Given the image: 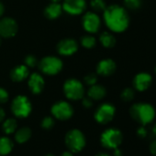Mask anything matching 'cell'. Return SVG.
<instances>
[{"label":"cell","instance_id":"cell-41","mask_svg":"<svg viewBox=\"0 0 156 156\" xmlns=\"http://www.w3.org/2000/svg\"><path fill=\"white\" fill-rule=\"evenodd\" d=\"M62 0H51V2H61Z\"/></svg>","mask_w":156,"mask_h":156},{"label":"cell","instance_id":"cell-8","mask_svg":"<svg viewBox=\"0 0 156 156\" xmlns=\"http://www.w3.org/2000/svg\"><path fill=\"white\" fill-rule=\"evenodd\" d=\"M82 27L88 34L97 33L101 27V18L94 11L86 12L82 16Z\"/></svg>","mask_w":156,"mask_h":156},{"label":"cell","instance_id":"cell-33","mask_svg":"<svg viewBox=\"0 0 156 156\" xmlns=\"http://www.w3.org/2000/svg\"><path fill=\"white\" fill-rule=\"evenodd\" d=\"M137 133H138V135H139L140 137H145V136L147 135V132H146V130L144 129V127L139 128L138 131H137Z\"/></svg>","mask_w":156,"mask_h":156},{"label":"cell","instance_id":"cell-16","mask_svg":"<svg viewBox=\"0 0 156 156\" xmlns=\"http://www.w3.org/2000/svg\"><path fill=\"white\" fill-rule=\"evenodd\" d=\"M153 82V77L147 72H140L133 79V86L139 91L146 90Z\"/></svg>","mask_w":156,"mask_h":156},{"label":"cell","instance_id":"cell-34","mask_svg":"<svg viewBox=\"0 0 156 156\" xmlns=\"http://www.w3.org/2000/svg\"><path fill=\"white\" fill-rule=\"evenodd\" d=\"M150 151H151V153H152L154 155L156 156V140L155 141H154V142L151 144V145H150Z\"/></svg>","mask_w":156,"mask_h":156},{"label":"cell","instance_id":"cell-29","mask_svg":"<svg viewBox=\"0 0 156 156\" xmlns=\"http://www.w3.org/2000/svg\"><path fill=\"white\" fill-rule=\"evenodd\" d=\"M24 63H25L24 65H26L29 69V68H35L36 66H38L39 61L34 55L29 54V55L26 56V58L24 59Z\"/></svg>","mask_w":156,"mask_h":156},{"label":"cell","instance_id":"cell-32","mask_svg":"<svg viewBox=\"0 0 156 156\" xmlns=\"http://www.w3.org/2000/svg\"><path fill=\"white\" fill-rule=\"evenodd\" d=\"M82 105L84 106V108L86 109H89L93 106V100H91L89 97H83L82 98Z\"/></svg>","mask_w":156,"mask_h":156},{"label":"cell","instance_id":"cell-1","mask_svg":"<svg viewBox=\"0 0 156 156\" xmlns=\"http://www.w3.org/2000/svg\"><path fill=\"white\" fill-rule=\"evenodd\" d=\"M103 18L108 28L115 33L126 31L130 26V16L128 10L120 5H110L103 12Z\"/></svg>","mask_w":156,"mask_h":156},{"label":"cell","instance_id":"cell-22","mask_svg":"<svg viewBox=\"0 0 156 156\" xmlns=\"http://www.w3.org/2000/svg\"><path fill=\"white\" fill-rule=\"evenodd\" d=\"M13 142L6 136L0 137V156H6L9 154L13 150Z\"/></svg>","mask_w":156,"mask_h":156},{"label":"cell","instance_id":"cell-7","mask_svg":"<svg viewBox=\"0 0 156 156\" xmlns=\"http://www.w3.org/2000/svg\"><path fill=\"white\" fill-rule=\"evenodd\" d=\"M122 133L117 129H108L102 133L100 143L108 149H116L122 143Z\"/></svg>","mask_w":156,"mask_h":156},{"label":"cell","instance_id":"cell-38","mask_svg":"<svg viewBox=\"0 0 156 156\" xmlns=\"http://www.w3.org/2000/svg\"><path fill=\"white\" fill-rule=\"evenodd\" d=\"M61 156H74V155H73V153H72V152H70V151H65V152H63V153L62 154V155Z\"/></svg>","mask_w":156,"mask_h":156},{"label":"cell","instance_id":"cell-6","mask_svg":"<svg viewBox=\"0 0 156 156\" xmlns=\"http://www.w3.org/2000/svg\"><path fill=\"white\" fill-rule=\"evenodd\" d=\"M11 112L17 118L23 119L27 118L31 111H32V105L28 97L24 95H17L15 97L11 102Z\"/></svg>","mask_w":156,"mask_h":156},{"label":"cell","instance_id":"cell-31","mask_svg":"<svg viewBox=\"0 0 156 156\" xmlns=\"http://www.w3.org/2000/svg\"><path fill=\"white\" fill-rule=\"evenodd\" d=\"M9 99V94L7 90L2 87H0V104L6 103Z\"/></svg>","mask_w":156,"mask_h":156},{"label":"cell","instance_id":"cell-3","mask_svg":"<svg viewBox=\"0 0 156 156\" xmlns=\"http://www.w3.org/2000/svg\"><path fill=\"white\" fill-rule=\"evenodd\" d=\"M38 67L41 73L48 76H54L62 71L63 62L56 56H46L39 61Z\"/></svg>","mask_w":156,"mask_h":156},{"label":"cell","instance_id":"cell-17","mask_svg":"<svg viewBox=\"0 0 156 156\" xmlns=\"http://www.w3.org/2000/svg\"><path fill=\"white\" fill-rule=\"evenodd\" d=\"M10 79L14 82H21L25 80H27L29 76V69L22 64L18 65L15 68H13L10 71Z\"/></svg>","mask_w":156,"mask_h":156},{"label":"cell","instance_id":"cell-36","mask_svg":"<svg viewBox=\"0 0 156 156\" xmlns=\"http://www.w3.org/2000/svg\"><path fill=\"white\" fill-rule=\"evenodd\" d=\"M4 13H5V6H4V4L0 1V18L3 16Z\"/></svg>","mask_w":156,"mask_h":156},{"label":"cell","instance_id":"cell-40","mask_svg":"<svg viewBox=\"0 0 156 156\" xmlns=\"http://www.w3.org/2000/svg\"><path fill=\"white\" fill-rule=\"evenodd\" d=\"M153 131H154V133L156 135V123L154 124V129H153Z\"/></svg>","mask_w":156,"mask_h":156},{"label":"cell","instance_id":"cell-10","mask_svg":"<svg viewBox=\"0 0 156 156\" xmlns=\"http://www.w3.org/2000/svg\"><path fill=\"white\" fill-rule=\"evenodd\" d=\"M18 30L17 21L9 16H2L0 18V37L2 38H11L15 37Z\"/></svg>","mask_w":156,"mask_h":156},{"label":"cell","instance_id":"cell-37","mask_svg":"<svg viewBox=\"0 0 156 156\" xmlns=\"http://www.w3.org/2000/svg\"><path fill=\"white\" fill-rule=\"evenodd\" d=\"M114 150H115L114 151V156H122V153L119 148H116Z\"/></svg>","mask_w":156,"mask_h":156},{"label":"cell","instance_id":"cell-23","mask_svg":"<svg viewBox=\"0 0 156 156\" xmlns=\"http://www.w3.org/2000/svg\"><path fill=\"white\" fill-rule=\"evenodd\" d=\"M17 121L13 118L6 119V120H4V122L2 123V130H3L4 133H6L7 135L15 133V132L17 131Z\"/></svg>","mask_w":156,"mask_h":156},{"label":"cell","instance_id":"cell-20","mask_svg":"<svg viewBox=\"0 0 156 156\" xmlns=\"http://www.w3.org/2000/svg\"><path fill=\"white\" fill-rule=\"evenodd\" d=\"M31 135H32V132L29 127H21L15 132L14 138L17 144H22L27 143L30 139Z\"/></svg>","mask_w":156,"mask_h":156},{"label":"cell","instance_id":"cell-14","mask_svg":"<svg viewBox=\"0 0 156 156\" xmlns=\"http://www.w3.org/2000/svg\"><path fill=\"white\" fill-rule=\"evenodd\" d=\"M28 86L29 90L33 94L37 95L41 93L45 86V80L42 75L38 72H33L29 74L28 78Z\"/></svg>","mask_w":156,"mask_h":156},{"label":"cell","instance_id":"cell-4","mask_svg":"<svg viewBox=\"0 0 156 156\" xmlns=\"http://www.w3.org/2000/svg\"><path fill=\"white\" fill-rule=\"evenodd\" d=\"M64 143L70 152L79 153L85 148L86 140L81 131L77 129H73L67 132V133L65 134Z\"/></svg>","mask_w":156,"mask_h":156},{"label":"cell","instance_id":"cell-12","mask_svg":"<svg viewBox=\"0 0 156 156\" xmlns=\"http://www.w3.org/2000/svg\"><path fill=\"white\" fill-rule=\"evenodd\" d=\"M78 48H79L78 42L75 39L71 38V37L63 38L62 40L58 42L56 46L57 52L61 56H64V57H69V56L75 54Z\"/></svg>","mask_w":156,"mask_h":156},{"label":"cell","instance_id":"cell-5","mask_svg":"<svg viewBox=\"0 0 156 156\" xmlns=\"http://www.w3.org/2000/svg\"><path fill=\"white\" fill-rule=\"evenodd\" d=\"M63 93L71 101H79L85 96V87L77 79H68L63 83Z\"/></svg>","mask_w":156,"mask_h":156},{"label":"cell","instance_id":"cell-25","mask_svg":"<svg viewBox=\"0 0 156 156\" xmlns=\"http://www.w3.org/2000/svg\"><path fill=\"white\" fill-rule=\"evenodd\" d=\"M90 6L92 8V11L98 13V12H104V10L108 5L105 0H91Z\"/></svg>","mask_w":156,"mask_h":156},{"label":"cell","instance_id":"cell-28","mask_svg":"<svg viewBox=\"0 0 156 156\" xmlns=\"http://www.w3.org/2000/svg\"><path fill=\"white\" fill-rule=\"evenodd\" d=\"M134 95H135L134 90L131 88H126L122 90V92L120 94V98L124 101H131L133 100Z\"/></svg>","mask_w":156,"mask_h":156},{"label":"cell","instance_id":"cell-30","mask_svg":"<svg viewBox=\"0 0 156 156\" xmlns=\"http://www.w3.org/2000/svg\"><path fill=\"white\" fill-rule=\"evenodd\" d=\"M84 82L87 85V86H92L97 83V74L96 73H88L85 76L84 78Z\"/></svg>","mask_w":156,"mask_h":156},{"label":"cell","instance_id":"cell-24","mask_svg":"<svg viewBox=\"0 0 156 156\" xmlns=\"http://www.w3.org/2000/svg\"><path fill=\"white\" fill-rule=\"evenodd\" d=\"M80 44L87 49H91L96 47L97 45V39L92 34H87L81 37L80 39Z\"/></svg>","mask_w":156,"mask_h":156},{"label":"cell","instance_id":"cell-43","mask_svg":"<svg viewBox=\"0 0 156 156\" xmlns=\"http://www.w3.org/2000/svg\"><path fill=\"white\" fill-rule=\"evenodd\" d=\"M1 43H2V37H0V46H1Z\"/></svg>","mask_w":156,"mask_h":156},{"label":"cell","instance_id":"cell-18","mask_svg":"<svg viewBox=\"0 0 156 156\" xmlns=\"http://www.w3.org/2000/svg\"><path fill=\"white\" fill-rule=\"evenodd\" d=\"M63 12V6L60 2H51L44 8V16L50 20L59 18L62 16Z\"/></svg>","mask_w":156,"mask_h":156},{"label":"cell","instance_id":"cell-15","mask_svg":"<svg viewBox=\"0 0 156 156\" xmlns=\"http://www.w3.org/2000/svg\"><path fill=\"white\" fill-rule=\"evenodd\" d=\"M116 69L117 64L111 58H104L100 60L97 65V74L103 77L111 76L112 74H114Z\"/></svg>","mask_w":156,"mask_h":156},{"label":"cell","instance_id":"cell-42","mask_svg":"<svg viewBox=\"0 0 156 156\" xmlns=\"http://www.w3.org/2000/svg\"><path fill=\"white\" fill-rule=\"evenodd\" d=\"M45 156H54L53 154H46Z\"/></svg>","mask_w":156,"mask_h":156},{"label":"cell","instance_id":"cell-2","mask_svg":"<svg viewBox=\"0 0 156 156\" xmlns=\"http://www.w3.org/2000/svg\"><path fill=\"white\" fill-rule=\"evenodd\" d=\"M130 114L133 120L145 125L150 123L154 119L155 111L151 104L140 102L133 104L131 107Z\"/></svg>","mask_w":156,"mask_h":156},{"label":"cell","instance_id":"cell-21","mask_svg":"<svg viewBox=\"0 0 156 156\" xmlns=\"http://www.w3.org/2000/svg\"><path fill=\"white\" fill-rule=\"evenodd\" d=\"M99 42L100 44L106 48H112L113 47H115L116 45V37L115 36L110 33V32H108V31H105V32H102L99 36Z\"/></svg>","mask_w":156,"mask_h":156},{"label":"cell","instance_id":"cell-39","mask_svg":"<svg viewBox=\"0 0 156 156\" xmlns=\"http://www.w3.org/2000/svg\"><path fill=\"white\" fill-rule=\"evenodd\" d=\"M96 156H110L109 154H105V153H99V154H97Z\"/></svg>","mask_w":156,"mask_h":156},{"label":"cell","instance_id":"cell-11","mask_svg":"<svg viewBox=\"0 0 156 156\" xmlns=\"http://www.w3.org/2000/svg\"><path fill=\"white\" fill-rule=\"evenodd\" d=\"M116 112L115 107L110 103L101 104L95 112V120L100 124H107L112 121Z\"/></svg>","mask_w":156,"mask_h":156},{"label":"cell","instance_id":"cell-27","mask_svg":"<svg viewBox=\"0 0 156 156\" xmlns=\"http://www.w3.org/2000/svg\"><path fill=\"white\" fill-rule=\"evenodd\" d=\"M55 124V122H54V119L50 117V116H47V117H44L42 120H41V122H40V126L43 130H46V131H49L51 129L53 128Z\"/></svg>","mask_w":156,"mask_h":156},{"label":"cell","instance_id":"cell-44","mask_svg":"<svg viewBox=\"0 0 156 156\" xmlns=\"http://www.w3.org/2000/svg\"><path fill=\"white\" fill-rule=\"evenodd\" d=\"M154 71H155V73H156V66H155V69H154Z\"/></svg>","mask_w":156,"mask_h":156},{"label":"cell","instance_id":"cell-13","mask_svg":"<svg viewBox=\"0 0 156 156\" xmlns=\"http://www.w3.org/2000/svg\"><path fill=\"white\" fill-rule=\"evenodd\" d=\"M63 10L71 16H79L85 13L87 3L86 0H63Z\"/></svg>","mask_w":156,"mask_h":156},{"label":"cell","instance_id":"cell-26","mask_svg":"<svg viewBox=\"0 0 156 156\" xmlns=\"http://www.w3.org/2000/svg\"><path fill=\"white\" fill-rule=\"evenodd\" d=\"M143 5L142 0H124L125 8L130 10H137Z\"/></svg>","mask_w":156,"mask_h":156},{"label":"cell","instance_id":"cell-19","mask_svg":"<svg viewBox=\"0 0 156 156\" xmlns=\"http://www.w3.org/2000/svg\"><path fill=\"white\" fill-rule=\"evenodd\" d=\"M107 95L106 88L99 84H95L89 87L87 90V97H89L93 101H100Z\"/></svg>","mask_w":156,"mask_h":156},{"label":"cell","instance_id":"cell-9","mask_svg":"<svg viewBox=\"0 0 156 156\" xmlns=\"http://www.w3.org/2000/svg\"><path fill=\"white\" fill-rule=\"evenodd\" d=\"M51 112L55 119L60 121H67L72 118L74 109L69 102L65 101H59L51 106Z\"/></svg>","mask_w":156,"mask_h":156},{"label":"cell","instance_id":"cell-35","mask_svg":"<svg viewBox=\"0 0 156 156\" xmlns=\"http://www.w3.org/2000/svg\"><path fill=\"white\" fill-rule=\"evenodd\" d=\"M5 117H6V112H5V111H4V109L0 107V123L4 122Z\"/></svg>","mask_w":156,"mask_h":156}]
</instances>
